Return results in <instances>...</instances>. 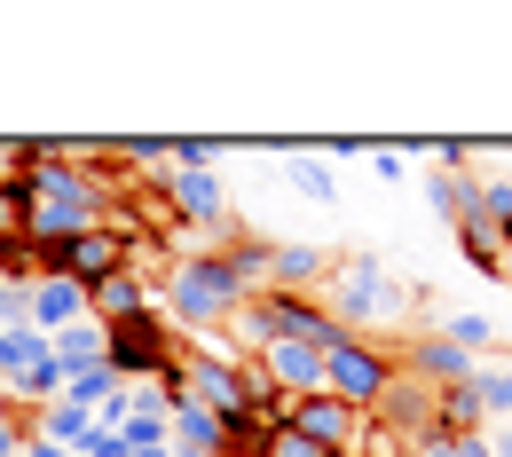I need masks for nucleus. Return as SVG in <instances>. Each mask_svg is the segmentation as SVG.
Here are the masks:
<instances>
[{"label": "nucleus", "instance_id": "f257e3e1", "mask_svg": "<svg viewBox=\"0 0 512 457\" xmlns=\"http://www.w3.org/2000/svg\"><path fill=\"white\" fill-rule=\"evenodd\" d=\"M16 205H24V237L32 245H64V237H87L103 221H119V197L134 190L119 166H71V158H32L16 166Z\"/></svg>", "mask_w": 512, "mask_h": 457}, {"label": "nucleus", "instance_id": "f03ea898", "mask_svg": "<svg viewBox=\"0 0 512 457\" xmlns=\"http://www.w3.org/2000/svg\"><path fill=\"white\" fill-rule=\"evenodd\" d=\"M245 300H253V292L229 276L221 245H190V253H174V268H166V292H158L166 324L182 331V339H221V331H229V316H237Z\"/></svg>", "mask_w": 512, "mask_h": 457}, {"label": "nucleus", "instance_id": "7ed1b4c3", "mask_svg": "<svg viewBox=\"0 0 512 457\" xmlns=\"http://www.w3.org/2000/svg\"><path fill=\"white\" fill-rule=\"evenodd\" d=\"M316 300L331 308V324H339V331L371 339V331H379L402 300H418V292H402V284L379 268V253H339V268H331V284H323Z\"/></svg>", "mask_w": 512, "mask_h": 457}, {"label": "nucleus", "instance_id": "20e7f679", "mask_svg": "<svg viewBox=\"0 0 512 457\" xmlns=\"http://www.w3.org/2000/svg\"><path fill=\"white\" fill-rule=\"evenodd\" d=\"M386 387H394V347H379V339H339L331 355H323V394H339L347 410H379Z\"/></svg>", "mask_w": 512, "mask_h": 457}, {"label": "nucleus", "instance_id": "39448f33", "mask_svg": "<svg viewBox=\"0 0 512 457\" xmlns=\"http://www.w3.org/2000/svg\"><path fill=\"white\" fill-rule=\"evenodd\" d=\"M363 426H371V410H347L339 394H308V402H292V434H308V442L331 450V457H355V450H363Z\"/></svg>", "mask_w": 512, "mask_h": 457}, {"label": "nucleus", "instance_id": "423d86ee", "mask_svg": "<svg viewBox=\"0 0 512 457\" xmlns=\"http://www.w3.org/2000/svg\"><path fill=\"white\" fill-rule=\"evenodd\" d=\"M56 253H64V276H71V284H87V292H95L103 276H119V268L134 261V229L103 221V229H87V237H64Z\"/></svg>", "mask_w": 512, "mask_h": 457}, {"label": "nucleus", "instance_id": "0eeeda50", "mask_svg": "<svg viewBox=\"0 0 512 457\" xmlns=\"http://www.w3.org/2000/svg\"><path fill=\"white\" fill-rule=\"evenodd\" d=\"M260 379L276 394H292V402H308V394H323V347H308V339H276L268 355H253Z\"/></svg>", "mask_w": 512, "mask_h": 457}, {"label": "nucleus", "instance_id": "6e6552de", "mask_svg": "<svg viewBox=\"0 0 512 457\" xmlns=\"http://www.w3.org/2000/svg\"><path fill=\"white\" fill-rule=\"evenodd\" d=\"M331 268H339V253H331V245L276 237V253H268V292H323V284H331Z\"/></svg>", "mask_w": 512, "mask_h": 457}, {"label": "nucleus", "instance_id": "1a4fd4ad", "mask_svg": "<svg viewBox=\"0 0 512 457\" xmlns=\"http://www.w3.org/2000/svg\"><path fill=\"white\" fill-rule=\"evenodd\" d=\"M87 316V284H71V276H32V308H24V324L40 331V339H56Z\"/></svg>", "mask_w": 512, "mask_h": 457}, {"label": "nucleus", "instance_id": "9d476101", "mask_svg": "<svg viewBox=\"0 0 512 457\" xmlns=\"http://www.w3.org/2000/svg\"><path fill=\"white\" fill-rule=\"evenodd\" d=\"M166 442H174V457H221V450H229V426H221L205 402L182 394V402L166 410Z\"/></svg>", "mask_w": 512, "mask_h": 457}, {"label": "nucleus", "instance_id": "9b49d317", "mask_svg": "<svg viewBox=\"0 0 512 457\" xmlns=\"http://www.w3.org/2000/svg\"><path fill=\"white\" fill-rule=\"evenodd\" d=\"M87 316L119 331V324H134V316H158V300H150V284H142L134 268H119V276H103V284L87 292Z\"/></svg>", "mask_w": 512, "mask_h": 457}, {"label": "nucleus", "instance_id": "f8f14e48", "mask_svg": "<svg viewBox=\"0 0 512 457\" xmlns=\"http://www.w3.org/2000/svg\"><path fill=\"white\" fill-rule=\"evenodd\" d=\"M32 434H40V442H56V450H71V457H87V450H95V434H103V418H95V410H79V402H56V410H40V418H32Z\"/></svg>", "mask_w": 512, "mask_h": 457}, {"label": "nucleus", "instance_id": "ddd939ff", "mask_svg": "<svg viewBox=\"0 0 512 457\" xmlns=\"http://www.w3.org/2000/svg\"><path fill=\"white\" fill-rule=\"evenodd\" d=\"M48 347H56V363H64V371H87V363H111V324L79 316V324H71V331H56Z\"/></svg>", "mask_w": 512, "mask_h": 457}, {"label": "nucleus", "instance_id": "4468645a", "mask_svg": "<svg viewBox=\"0 0 512 457\" xmlns=\"http://www.w3.org/2000/svg\"><path fill=\"white\" fill-rule=\"evenodd\" d=\"M119 394H127V379H119L111 363H87V371H64V402H79V410H95V418H103V410H111Z\"/></svg>", "mask_w": 512, "mask_h": 457}, {"label": "nucleus", "instance_id": "2eb2a0df", "mask_svg": "<svg viewBox=\"0 0 512 457\" xmlns=\"http://www.w3.org/2000/svg\"><path fill=\"white\" fill-rule=\"evenodd\" d=\"M268 253H276V237H229L221 245V261H229V276L245 292H268Z\"/></svg>", "mask_w": 512, "mask_h": 457}, {"label": "nucleus", "instance_id": "dca6fc26", "mask_svg": "<svg viewBox=\"0 0 512 457\" xmlns=\"http://www.w3.org/2000/svg\"><path fill=\"white\" fill-rule=\"evenodd\" d=\"M48 355H56V347H48L32 324L0 331V387H8V379H24V371H32V363H48Z\"/></svg>", "mask_w": 512, "mask_h": 457}, {"label": "nucleus", "instance_id": "f3484780", "mask_svg": "<svg viewBox=\"0 0 512 457\" xmlns=\"http://www.w3.org/2000/svg\"><path fill=\"white\" fill-rule=\"evenodd\" d=\"M442 339H457V347L481 363V355H489L505 331H497V316H473V308H457V316H442Z\"/></svg>", "mask_w": 512, "mask_h": 457}, {"label": "nucleus", "instance_id": "a211bd4d", "mask_svg": "<svg viewBox=\"0 0 512 457\" xmlns=\"http://www.w3.org/2000/svg\"><path fill=\"white\" fill-rule=\"evenodd\" d=\"M473 402H481L489 426H505V418H512V371H505V363H481V371H473Z\"/></svg>", "mask_w": 512, "mask_h": 457}, {"label": "nucleus", "instance_id": "6ab92c4d", "mask_svg": "<svg viewBox=\"0 0 512 457\" xmlns=\"http://www.w3.org/2000/svg\"><path fill=\"white\" fill-rule=\"evenodd\" d=\"M284 182H292V190L308 197V205H331V197H339V182H331V166H323V158H308V150L292 158V174H284Z\"/></svg>", "mask_w": 512, "mask_h": 457}, {"label": "nucleus", "instance_id": "aec40b11", "mask_svg": "<svg viewBox=\"0 0 512 457\" xmlns=\"http://www.w3.org/2000/svg\"><path fill=\"white\" fill-rule=\"evenodd\" d=\"M481 221L512 245V174H481Z\"/></svg>", "mask_w": 512, "mask_h": 457}, {"label": "nucleus", "instance_id": "412c9836", "mask_svg": "<svg viewBox=\"0 0 512 457\" xmlns=\"http://www.w3.org/2000/svg\"><path fill=\"white\" fill-rule=\"evenodd\" d=\"M410 457H497V450H489V434H418Z\"/></svg>", "mask_w": 512, "mask_h": 457}, {"label": "nucleus", "instance_id": "4be33fe9", "mask_svg": "<svg viewBox=\"0 0 512 457\" xmlns=\"http://www.w3.org/2000/svg\"><path fill=\"white\" fill-rule=\"evenodd\" d=\"M24 442H32V418H24V410H16L8 394H0V457H16Z\"/></svg>", "mask_w": 512, "mask_h": 457}, {"label": "nucleus", "instance_id": "5701e85b", "mask_svg": "<svg viewBox=\"0 0 512 457\" xmlns=\"http://www.w3.org/2000/svg\"><path fill=\"white\" fill-rule=\"evenodd\" d=\"M268 457H331V450H316V442L292 434V426H268Z\"/></svg>", "mask_w": 512, "mask_h": 457}, {"label": "nucleus", "instance_id": "b1692460", "mask_svg": "<svg viewBox=\"0 0 512 457\" xmlns=\"http://www.w3.org/2000/svg\"><path fill=\"white\" fill-rule=\"evenodd\" d=\"M213 158H221L213 134H182V142H174V166H213Z\"/></svg>", "mask_w": 512, "mask_h": 457}, {"label": "nucleus", "instance_id": "393cba45", "mask_svg": "<svg viewBox=\"0 0 512 457\" xmlns=\"http://www.w3.org/2000/svg\"><path fill=\"white\" fill-rule=\"evenodd\" d=\"M0 237H24V205H16L8 182H0Z\"/></svg>", "mask_w": 512, "mask_h": 457}, {"label": "nucleus", "instance_id": "a878e982", "mask_svg": "<svg viewBox=\"0 0 512 457\" xmlns=\"http://www.w3.org/2000/svg\"><path fill=\"white\" fill-rule=\"evenodd\" d=\"M16 166H24V142H8V134H0V182H16Z\"/></svg>", "mask_w": 512, "mask_h": 457}, {"label": "nucleus", "instance_id": "bb28decb", "mask_svg": "<svg viewBox=\"0 0 512 457\" xmlns=\"http://www.w3.org/2000/svg\"><path fill=\"white\" fill-rule=\"evenodd\" d=\"M489 450H497V457H512V418H505V426H489Z\"/></svg>", "mask_w": 512, "mask_h": 457}]
</instances>
